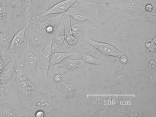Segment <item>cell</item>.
<instances>
[{"mask_svg": "<svg viewBox=\"0 0 156 117\" xmlns=\"http://www.w3.org/2000/svg\"><path fill=\"white\" fill-rule=\"evenodd\" d=\"M30 117L29 109L23 107L17 106L14 104L0 105V117Z\"/></svg>", "mask_w": 156, "mask_h": 117, "instance_id": "obj_13", "label": "cell"}, {"mask_svg": "<svg viewBox=\"0 0 156 117\" xmlns=\"http://www.w3.org/2000/svg\"><path fill=\"white\" fill-rule=\"evenodd\" d=\"M125 97L122 91L119 89L114 90L110 94L109 98L107 101L109 108V115L113 113L116 109L124 102L123 98Z\"/></svg>", "mask_w": 156, "mask_h": 117, "instance_id": "obj_19", "label": "cell"}, {"mask_svg": "<svg viewBox=\"0 0 156 117\" xmlns=\"http://www.w3.org/2000/svg\"><path fill=\"white\" fill-rule=\"evenodd\" d=\"M153 1H154V2L155 3V0H153Z\"/></svg>", "mask_w": 156, "mask_h": 117, "instance_id": "obj_44", "label": "cell"}, {"mask_svg": "<svg viewBox=\"0 0 156 117\" xmlns=\"http://www.w3.org/2000/svg\"><path fill=\"white\" fill-rule=\"evenodd\" d=\"M85 39L87 43L104 55L119 58L122 55L126 54L109 44L94 41L89 38H86Z\"/></svg>", "mask_w": 156, "mask_h": 117, "instance_id": "obj_15", "label": "cell"}, {"mask_svg": "<svg viewBox=\"0 0 156 117\" xmlns=\"http://www.w3.org/2000/svg\"><path fill=\"white\" fill-rule=\"evenodd\" d=\"M28 35L29 45L32 51L34 54L36 53L38 55L39 52L46 46L47 41L41 34L36 32L30 26L28 27Z\"/></svg>", "mask_w": 156, "mask_h": 117, "instance_id": "obj_14", "label": "cell"}, {"mask_svg": "<svg viewBox=\"0 0 156 117\" xmlns=\"http://www.w3.org/2000/svg\"><path fill=\"white\" fill-rule=\"evenodd\" d=\"M18 59L23 70L31 80H32L34 76L42 80V76H40L36 70L39 56L34 55L29 45V39L24 50L18 55Z\"/></svg>", "mask_w": 156, "mask_h": 117, "instance_id": "obj_4", "label": "cell"}, {"mask_svg": "<svg viewBox=\"0 0 156 117\" xmlns=\"http://www.w3.org/2000/svg\"><path fill=\"white\" fill-rule=\"evenodd\" d=\"M104 89L102 87L101 89H98L91 95V103L87 111L86 116L93 117L98 111L101 110L106 104L110 94L105 92Z\"/></svg>", "mask_w": 156, "mask_h": 117, "instance_id": "obj_9", "label": "cell"}, {"mask_svg": "<svg viewBox=\"0 0 156 117\" xmlns=\"http://www.w3.org/2000/svg\"><path fill=\"white\" fill-rule=\"evenodd\" d=\"M149 116V111L141 104L131 105L129 112L128 117H140Z\"/></svg>", "mask_w": 156, "mask_h": 117, "instance_id": "obj_25", "label": "cell"}, {"mask_svg": "<svg viewBox=\"0 0 156 117\" xmlns=\"http://www.w3.org/2000/svg\"><path fill=\"white\" fill-rule=\"evenodd\" d=\"M65 40L64 29L62 21L60 23L57 27L52 41V53L62 52V51L63 44Z\"/></svg>", "mask_w": 156, "mask_h": 117, "instance_id": "obj_18", "label": "cell"}, {"mask_svg": "<svg viewBox=\"0 0 156 117\" xmlns=\"http://www.w3.org/2000/svg\"><path fill=\"white\" fill-rule=\"evenodd\" d=\"M9 92L0 86V105L4 104H14L12 100L9 97Z\"/></svg>", "mask_w": 156, "mask_h": 117, "instance_id": "obj_30", "label": "cell"}, {"mask_svg": "<svg viewBox=\"0 0 156 117\" xmlns=\"http://www.w3.org/2000/svg\"><path fill=\"white\" fill-rule=\"evenodd\" d=\"M65 40L67 42V44L70 46L75 45L78 42L77 38L73 35H71L65 37Z\"/></svg>", "mask_w": 156, "mask_h": 117, "instance_id": "obj_36", "label": "cell"}, {"mask_svg": "<svg viewBox=\"0 0 156 117\" xmlns=\"http://www.w3.org/2000/svg\"><path fill=\"white\" fill-rule=\"evenodd\" d=\"M109 108L108 104L107 102L105 107L103 110H98L93 115V117H109Z\"/></svg>", "mask_w": 156, "mask_h": 117, "instance_id": "obj_34", "label": "cell"}, {"mask_svg": "<svg viewBox=\"0 0 156 117\" xmlns=\"http://www.w3.org/2000/svg\"><path fill=\"white\" fill-rule=\"evenodd\" d=\"M52 38L47 42L46 46L39 52L38 56L40 59L42 70L43 82L50 85L48 81V72L50 68V60L52 54Z\"/></svg>", "mask_w": 156, "mask_h": 117, "instance_id": "obj_10", "label": "cell"}, {"mask_svg": "<svg viewBox=\"0 0 156 117\" xmlns=\"http://www.w3.org/2000/svg\"><path fill=\"white\" fill-rule=\"evenodd\" d=\"M154 8H155L153 7L152 5L151 4H148L145 6V11L151 12V11H152Z\"/></svg>", "mask_w": 156, "mask_h": 117, "instance_id": "obj_40", "label": "cell"}, {"mask_svg": "<svg viewBox=\"0 0 156 117\" xmlns=\"http://www.w3.org/2000/svg\"><path fill=\"white\" fill-rule=\"evenodd\" d=\"M77 0H63L56 4L45 12H42L39 15L33 17V20H40L41 18L44 16L51 14H61L67 11Z\"/></svg>", "mask_w": 156, "mask_h": 117, "instance_id": "obj_16", "label": "cell"}, {"mask_svg": "<svg viewBox=\"0 0 156 117\" xmlns=\"http://www.w3.org/2000/svg\"><path fill=\"white\" fill-rule=\"evenodd\" d=\"M17 57V54H10L8 58H6L8 60L7 64L0 74V86L4 88L8 92L12 83L16 80L15 65Z\"/></svg>", "mask_w": 156, "mask_h": 117, "instance_id": "obj_7", "label": "cell"}, {"mask_svg": "<svg viewBox=\"0 0 156 117\" xmlns=\"http://www.w3.org/2000/svg\"><path fill=\"white\" fill-rule=\"evenodd\" d=\"M155 66H156V63H155V60L153 59L150 60L148 63L149 67L151 69L155 68Z\"/></svg>", "mask_w": 156, "mask_h": 117, "instance_id": "obj_41", "label": "cell"}, {"mask_svg": "<svg viewBox=\"0 0 156 117\" xmlns=\"http://www.w3.org/2000/svg\"><path fill=\"white\" fill-rule=\"evenodd\" d=\"M22 16L25 22V27L30 26L31 20L37 12L32 0H22Z\"/></svg>", "mask_w": 156, "mask_h": 117, "instance_id": "obj_20", "label": "cell"}, {"mask_svg": "<svg viewBox=\"0 0 156 117\" xmlns=\"http://www.w3.org/2000/svg\"><path fill=\"white\" fill-rule=\"evenodd\" d=\"M71 56H76L81 58V54L77 51H73L70 53L62 52L52 53L50 60V67L59 64L65 58Z\"/></svg>", "mask_w": 156, "mask_h": 117, "instance_id": "obj_23", "label": "cell"}, {"mask_svg": "<svg viewBox=\"0 0 156 117\" xmlns=\"http://www.w3.org/2000/svg\"><path fill=\"white\" fill-rule=\"evenodd\" d=\"M28 40V27H24L12 37L6 55L9 56L11 54H16L18 55L21 53L24 50Z\"/></svg>", "mask_w": 156, "mask_h": 117, "instance_id": "obj_8", "label": "cell"}, {"mask_svg": "<svg viewBox=\"0 0 156 117\" xmlns=\"http://www.w3.org/2000/svg\"><path fill=\"white\" fill-rule=\"evenodd\" d=\"M155 11V8L151 12L145 11L139 15L127 17L125 20L128 21H141L155 25L156 24V13Z\"/></svg>", "mask_w": 156, "mask_h": 117, "instance_id": "obj_22", "label": "cell"}, {"mask_svg": "<svg viewBox=\"0 0 156 117\" xmlns=\"http://www.w3.org/2000/svg\"><path fill=\"white\" fill-rule=\"evenodd\" d=\"M60 67H62L68 71L74 70L77 68H82L84 70L86 69L85 62L82 58L80 59H73L67 57L61 61L59 64H56L54 66H50L49 71L52 72V74L55 73L57 69Z\"/></svg>", "mask_w": 156, "mask_h": 117, "instance_id": "obj_17", "label": "cell"}, {"mask_svg": "<svg viewBox=\"0 0 156 117\" xmlns=\"http://www.w3.org/2000/svg\"><path fill=\"white\" fill-rule=\"evenodd\" d=\"M114 33L115 34V37L122 44H126L129 40L130 30L125 23H122L117 30Z\"/></svg>", "mask_w": 156, "mask_h": 117, "instance_id": "obj_24", "label": "cell"}, {"mask_svg": "<svg viewBox=\"0 0 156 117\" xmlns=\"http://www.w3.org/2000/svg\"><path fill=\"white\" fill-rule=\"evenodd\" d=\"M5 1H6V4H7L8 9V8H9V10H8V11H9L10 6L11 4L12 0H5Z\"/></svg>", "mask_w": 156, "mask_h": 117, "instance_id": "obj_42", "label": "cell"}, {"mask_svg": "<svg viewBox=\"0 0 156 117\" xmlns=\"http://www.w3.org/2000/svg\"><path fill=\"white\" fill-rule=\"evenodd\" d=\"M52 87L61 101L66 100L77 97L86 96L87 91L83 84L78 81L75 83H66L62 80L55 83Z\"/></svg>", "mask_w": 156, "mask_h": 117, "instance_id": "obj_3", "label": "cell"}, {"mask_svg": "<svg viewBox=\"0 0 156 117\" xmlns=\"http://www.w3.org/2000/svg\"><path fill=\"white\" fill-rule=\"evenodd\" d=\"M8 9L5 0H0V32L7 21Z\"/></svg>", "mask_w": 156, "mask_h": 117, "instance_id": "obj_28", "label": "cell"}, {"mask_svg": "<svg viewBox=\"0 0 156 117\" xmlns=\"http://www.w3.org/2000/svg\"><path fill=\"white\" fill-rule=\"evenodd\" d=\"M64 15V13H63L47 18L43 22H41L40 20L34 29L36 32L41 34L48 42L53 37L57 27L62 22Z\"/></svg>", "mask_w": 156, "mask_h": 117, "instance_id": "obj_5", "label": "cell"}, {"mask_svg": "<svg viewBox=\"0 0 156 117\" xmlns=\"http://www.w3.org/2000/svg\"><path fill=\"white\" fill-rule=\"evenodd\" d=\"M21 0H12L11 4L10 6L8 12V15H7V21H9L10 19L11 16L12 14L13 10L16 7V5L18 3L20 2Z\"/></svg>", "mask_w": 156, "mask_h": 117, "instance_id": "obj_35", "label": "cell"}, {"mask_svg": "<svg viewBox=\"0 0 156 117\" xmlns=\"http://www.w3.org/2000/svg\"><path fill=\"white\" fill-rule=\"evenodd\" d=\"M63 23L64 29L65 37L71 35L72 34V29H71V18L68 15H64L63 16Z\"/></svg>", "mask_w": 156, "mask_h": 117, "instance_id": "obj_31", "label": "cell"}, {"mask_svg": "<svg viewBox=\"0 0 156 117\" xmlns=\"http://www.w3.org/2000/svg\"><path fill=\"white\" fill-rule=\"evenodd\" d=\"M72 34L77 40L81 39L84 34L83 26L82 22L76 21L70 16Z\"/></svg>", "mask_w": 156, "mask_h": 117, "instance_id": "obj_26", "label": "cell"}, {"mask_svg": "<svg viewBox=\"0 0 156 117\" xmlns=\"http://www.w3.org/2000/svg\"><path fill=\"white\" fill-rule=\"evenodd\" d=\"M64 15L69 16L72 17V18L74 19L75 20L79 22L83 23V22H84L85 21H90V22L93 23L96 25L98 26L101 27V28L104 29V30L112 34L113 35L115 36V37L116 36L115 33L111 32V31L108 30L107 28H105L103 26L99 24L98 22H97L95 19L94 17H92L91 15H90V14L88 12L84 11V10L79 9V8H76V7H71L66 12H64Z\"/></svg>", "mask_w": 156, "mask_h": 117, "instance_id": "obj_12", "label": "cell"}, {"mask_svg": "<svg viewBox=\"0 0 156 117\" xmlns=\"http://www.w3.org/2000/svg\"><path fill=\"white\" fill-rule=\"evenodd\" d=\"M119 58V62L123 65H126L128 62V58L126 54L122 55Z\"/></svg>", "mask_w": 156, "mask_h": 117, "instance_id": "obj_37", "label": "cell"}, {"mask_svg": "<svg viewBox=\"0 0 156 117\" xmlns=\"http://www.w3.org/2000/svg\"><path fill=\"white\" fill-rule=\"evenodd\" d=\"M102 2L103 0H91V1L87 2L92 6L95 18L96 19L98 17L99 9L102 4Z\"/></svg>", "mask_w": 156, "mask_h": 117, "instance_id": "obj_32", "label": "cell"}, {"mask_svg": "<svg viewBox=\"0 0 156 117\" xmlns=\"http://www.w3.org/2000/svg\"><path fill=\"white\" fill-rule=\"evenodd\" d=\"M156 37H154L153 39L148 40V42L145 44V46L147 48L146 54H147L148 52H151V53H156Z\"/></svg>", "mask_w": 156, "mask_h": 117, "instance_id": "obj_33", "label": "cell"}, {"mask_svg": "<svg viewBox=\"0 0 156 117\" xmlns=\"http://www.w3.org/2000/svg\"><path fill=\"white\" fill-rule=\"evenodd\" d=\"M34 1H35V0H34Z\"/></svg>", "mask_w": 156, "mask_h": 117, "instance_id": "obj_45", "label": "cell"}, {"mask_svg": "<svg viewBox=\"0 0 156 117\" xmlns=\"http://www.w3.org/2000/svg\"><path fill=\"white\" fill-rule=\"evenodd\" d=\"M81 58L85 63L91 64V65H95V66H100L103 64L102 60L89 54L83 53L82 55H81Z\"/></svg>", "mask_w": 156, "mask_h": 117, "instance_id": "obj_29", "label": "cell"}, {"mask_svg": "<svg viewBox=\"0 0 156 117\" xmlns=\"http://www.w3.org/2000/svg\"><path fill=\"white\" fill-rule=\"evenodd\" d=\"M61 101L50 85L44 82L38 84L32 93L29 109L30 117H33L34 112L37 110L43 111L45 117H61Z\"/></svg>", "mask_w": 156, "mask_h": 117, "instance_id": "obj_1", "label": "cell"}, {"mask_svg": "<svg viewBox=\"0 0 156 117\" xmlns=\"http://www.w3.org/2000/svg\"><path fill=\"white\" fill-rule=\"evenodd\" d=\"M8 60L7 59L4 60L2 57L0 58V74L3 70L5 65L7 64Z\"/></svg>", "mask_w": 156, "mask_h": 117, "instance_id": "obj_38", "label": "cell"}, {"mask_svg": "<svg viewBox=\"0 0 156 117\" xmlns=\"http://www.w3.org/2000/svg\"><path fill=\"white\" fill-rule=\"evenodd\" d=\"M12 37L7 32L5 27L0 32V55L5 60L6 53L9 48Z\"/></svg>", "mask_w": 156, "mask_h": 117, "instance_id": "obj_21", "label": "cell"}, {"mask_svg": "<svg viewBox=\"0 0 156 117\" xmlns=\"http://www.w3.org/2000/svg\"><path fill=\"white\" fill-rule=\"evenodd\" d=\"M109 7L127 13L132 16L139 15L145 11V6L140 4L136 0L119 2L110 5Z\"/></svg>", "mask_w": 156, "mask_h": 117, "instance_id": "obj_11", "label": "cell"}, {"mask_svg": "<svg viewBox=\"0 0 156 117\" xmlns=\"http://www.w3.org/2000/svg\"><path fill=\"white\" fill-rule=\"evenodd\" d=\"M15 69L16 87L22 105L29 109L30 106L32 93L36 89L37 85H35L24 73L20 65L18 57L15 65Z\"/></svg>", "mask_w": 156, "mask_h": 117, "instance_id": "obj_2", "label": "cell"}, {"mask_svg": "<svg viewBox=\"0 0 156 117\" xmlns=\"http://www.w3.org/2000/svg\"><path fill=\"white\" fill-rule=\"evenodd\" d=\"M143 74L144 69L135 70L115 68L111 72L109 81L106 85H104L102 87L105 89L110 87H115L130 79L141 76Z\"/></svg>", "mask_w": 156, "mask_h": 117, "instance_id": "obj_6", "label": "cell"}, {"mask_svg": "<svg viewBox=\"0 0 156 117\" xmlns=\"http://www.w3.org/2000/svg\"><path fill=\"white\" fill-rule=\"evenodd\" d=\"M33 2L34 3V0H32Z\"/></svg>", "mask_w": 156, "mask_h": 117, "instance_id": "obj_43", "label": "cell"}, {"mask_svg": "<svg viewBox=\"0 0 156 117\" xmlns=\"http://www.w3.org/2000/svg\"><path fill=\"white\" fill-rule=\"evenodd\" d=\"M53 80L55 83H59L62 80V77L60 74H56L53 76Z\"/></svg>", "mask_w": 156, "mask_h": 117, "instance_id": "obj_39", "label": "cell"}, {"mask_svg": "<svg viewBox=\"0 0 156 117\" xmlns=\"http://www.w3.org/2000/svg\"><path fill=\"white\" fill-rule=\"evenodd\" d=\"M131 104L127 101H124L115 111L111 113L109 117H128L129 112Z\"/></svg>", "mask_w": 156, "mask_h": 117, "instance_id": "obj_27", "label": "cell"}]
</instances>
